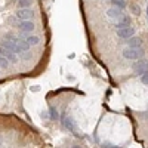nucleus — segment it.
<instances>
[{
  "label": "nucleus",
  "instance_id": "obj_1",
  "mask_svg": "<svg viewBox=\"0 0 148 148\" xmlns=\"http://www.w3.org/2000/svg\"><path fill=\"white\" fill-rule=\"evenodd\" d=\"M123 56H125L126 59L136 61V59H139V58H144V51L141 49V46H138V47L127 46V47L123 49Z\"/></svg>",
  "mask_w": 148,
  "mask_h": 148
},
{
  "label": "nucleus",
  "instance_id": "obj_2",
  "mask_svg": "<svg viewBox=\"0 0 148 148\" xmlns=\"http://www.w3.org/2000/svg\"><path fill=\"white\" fill-rule=\"evenodd\" d=\"M136 61H138V62H135L133 71L136 73V74H141V76H142L144 73H148V61L144 59V58H139Z\"/></svg>",
  "mask_w": 148,
  "mask_h": 148
},
{
  "label": "nucleus",
  "instance_id": "obj_3",
  "mask_svg": "<svg viewBox=\"0 0 148 148\" xmlns=\"http://www.w3.org/2000/svg\"><path fill=\"white\" fill-rule=\"evenodd\" d=\"M34 16V12L30 8H19L16 10V18L19 21H25V19H31Z\"/></svg>",
  "mask_w": 148,
  "mask_h": 148
},
{
  "label": "nucleus",
  "instance_id": "obj_4",
  "mask_svg": "<svg viewBox=\"0 0 148 148\" xmlns=\"http://www.w3.org/2000/svg\"><path fill=\"white\" fill-rule=\"evenodd\" d=\"M0 53H2L8 61H9V62H18V56H16V53L14 52V51H10V49H8V47H0Z\"/></svg>",
  "mask_w": 148,
  "mask_h": 148
},
{
  "label": "nucleus",
  "instance_id": "obj_5",
  "mask_svg": "<svg viewBox=\"0 0 148 148\" xmlns=\"http://www.w3.org/2000/svg\"><path fill=\"white\" fill-rule=\"evenodd\" d=\"M132 36H135V28L130 27V25L117 30V37L119 39H129V37H132Z\"/></svg>",
  "mask_w": 148,
  "mask_h": 148
},
{
  "label": "nucleus",
  "instance_id": "obj_6",
  "mask_svg": "<svg viewBox=\"0 0 148 148\" xmlns=\"http://www.w3.org/2000/svg\"><path fill=\"white\" fill-rule=\"evenodd\" d=\"M18 28H19L22 33H31L36 27H34V24H33L30 19H25V21H19Z\"/></svg>",
  "mask_w": 148,
  "mask_h": 148
},
{
  "label": "nucleus",
  "instance_id": "obj_7",
  "mask_svg": "<svg viewBox=\"0 0 148 148\" xmlns=\"http://www.w3.org/2000/svg\"><path fill=\"white\" fill-rule=\"evenodd\" d=\"M107 15H108V18L110 19H113V21H117V19H120L121 18V15H123V12H121V9H119V8H110L108 10H107Z\"/></svg>",
  "mask_w": 148,
  "mask_h": 148
},
{
  "label": "nucleus",
  "instance_id": "obj_8",
  "mask_svg": "<svg viewBox=\"0 0 148 148\" xmlns=\"http://www.w3.org/2000/svg\"><path fill=\"white\" fill-rule=\"evenodd\" d=\"M127 25H130V16H127V15H121V18L116 21V28L117 30L119 28H125Z\"/></svg>",
  "mask_w": 148,
  "mask_h": 148
},
{
  "label": "nucleus",
  "instance_id": "obj_9",
  "mask_svg": "<svg viewBox=\"0 0 148 148\" xmlns=\"http://www.w3.org/2000/svg\"><path fill=\"white\" fill-rule=\"evenodd\" d=\"M62 125H64L65 129H68V130H71V132L76 130V129H74V123H73V120H71L70 117H67V116L62 117Z\"/></svg>",
  "mask_w": 148,
  "mask_h": 148
},
{
  "label": "nucleus",
  "instance_id": "obj_10",
  "mask_svg": "<svg viewBox=\"0 0 148 148\" xmlns=\"http://www.w3.org/2000/svg\"><path fill=\"white\" fill-rule=\"evenodd\" d=\"M127 45H129V46H133V47H138V46L142 45V40L139 39V37L132 36V37H129V39H127Z\"/></svg>",
  "mask_w": 148,
  "mask_h": 148
},
{
  "label": "nucleus",
  "instance_id": "obj_11",
  "mask_svg": "<svg viewBox=\"0 0 148 148\" xmlns=\"http://www.w3.org/2000/svg\"><path fill=\"white\" fill-rule=\"evenodd\" d=\"M25 40H27V43H28L30 46H36V45L40 43V39H39L37 36H27Z\"/></svg>",
  "mask_w": 148,
  "mask_h": 148
},
{
  "label": "nucleus",
  "instance_id": "obj_12",
  "mask_svg": "<svg viewBox=\"0 0 148 148\" xmlns=\"http://www.w3.org/2000/svg\"><path fill=\"white\" fill-rule=\"evenodd\" d=\"M111 2H113V5H114L116 8H119V9H125V8L127 6L126 0H111Z\"/></svg>",
  "mask_w": 148,
  "mask_h": 148
},
{
  "label": "nucleus",
  "instance_id": "obj_13",
  "mask_svg": "<svg viewBox=\"0 0 148 148\" xmlns=\"http://www.w3.org/2000/svg\"><path fill=\"white\" fill-rule=\"evenodd\" d=\"M130 10H132V15H139V14H141V6L132 3V5H130Z\"/></svg>",
  "mask_w": 148,
  "mask_h": 148
},
{
  "label": "nucleus",
  "instance_id": "obj_14",
  "mask_svg": "<svg viewBox=\"0 0 148 148\" xmlns=\"http://www.w3.org/2000/svg\"><path fill=\"white\" fill-rule=\"evenodd\" d=\"M49 113H51V120L56 121L59 119V113L56 111V108H51V110H49Z\"/></svg>",
  "mask_w": 148,
  "mask_h": 148
},
{
  "label": "nucleus",
  "instance_id": "obj_15",
  "mask_svg": "<svg viewBox=\"0 0 148 148\" xmlns=\"http://www.w3.org/2000/svg\"><path fill=\"white\" fill-rule=\"evenodd\" d=\"M31 0H18V6L19 8H30L31 6Z\"/></svg>",
  "mask_w": 148,
  "mask_h": 148
},
{
  "label": "nucleus",
  "instance_id": "obj_16",
  "mask_svg": "<svg viewBox=\"0 0 148 148\" xmlns=\"http://www.w3.org/2000/svg\"><path fill=\"white\" fill-rule=\"evenodd\" d=\"M8 65H9V61L3 55H0V68H8Z\"/></svg>",
  "mask_w": 148,
  "mask_h": 148
},
{
  "label": "nucleus",
  "instance_id": "obj_17",
  "mask_svg": "<svg viewBox=\"0 0 148 148\" xmlns=\"http://www.w3.org/2000/svg\"><path fill=\"white\" fill-rule=\"evenodd\" d=\"M141 82H142L144 84H148V73H144V74H142V77H141Z\"/></svg>",
  "mask_w": 148,
  "mask_h": 148
},
{
  "label": "nucleus",
  "instance_id": "obj_18",
  "mask_svg": "<svg viewBox=\"0 0 148 148\" xmlns=\"http://www.w3.org/2000/svg\"><path fill=\"white\" fill-rule=\"evenodd\" d=\"M102 147H105V148H113V147H116V145H114V144H111V142H104Z\"/></svg>",
  "mask_w": 148,
  "mask_h": 148
},
{
  "label": "nucleus",
  "instance_id": "obj_19",
  "mask_svg": "<svg viewBox=\"0 0 148 148\" xmlns=\"http://www.w3.org/2000/svg\"><path fill=\"white\" fill-rule=\"evenodd\" d=\"M42 117H43V119H47L49 116H47V113H42Z\"/></svg>",
  "mask_w": 148,
  "mask_h": 148
},
{
  "label": "nucleus",
  "instance_id": "obj_20",
  "mask_svg": "<svg viewBox=\"0 0 148 148\" xmlns=\"http://www.w3.org/2000/svg\"><path fill=\"white\" fill-rule=\"evenodd\" d=\"M147 19H148V6H147Z\"/></svg>",
  "mask_w": 148,
  "mask_h": 148
},
{
  "label": "nucleus",
  "instance_id": "obj_21",
  "mask_svg": "<svg viewBox=\"0 0 148 148\" xmlns=\"http://www.w3.org/2000/svg\"><path fill=\"white\" fill-rule=\"evenodd\" d=\"M14 2H18V0H14Z\"/></svg>",
  "mask_w": 148,
  "mask_h": 148
}]
</instances>
